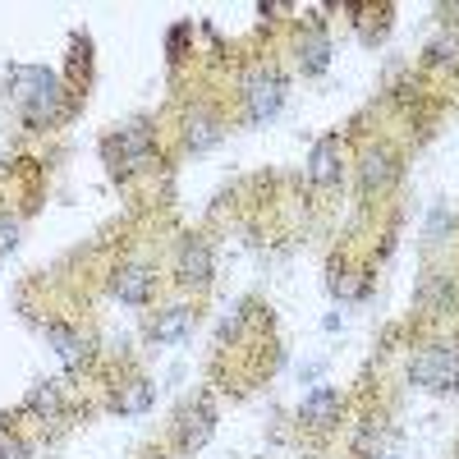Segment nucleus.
<instances>
[{"label":"nucleus","instance_id":"1","mask_svg":"<svg viewBox=\"0 0 459 459\" xmlns=\"http://www.w3.org/2000/svg\"><path fill=\"white\" fill-rule=\"evenodd\" d=\"M10 101L23 110V120L32 129L51 125L60 115V101H65V88L51 69H37V65H14L10 69Z\"/></svg>","mask_w":459,"mask_h":459},{"label":"nucleus","instance_id":"2","mask_svg":"<svg viewBox=\"0 0 459 459\" xmlns=\"http://www.w3.org/2000/svg\"><path fill=\"white\" fill-rule=\"evenodd\" d=\"M413 381L428 391H450L459 386V350H450V344H437V350H428L423 359L413 363Z\"/></svg>","mask_w":459,"mask_h":459},{"label":"nucleus","instance_id":"3","mask_svg":"<svg viewBox=\"0 0 459 459\" xmlns=\"http://www.w3.org/2000/svg\"><path fill=\"white\" fill-rule=\"evenodd\" d=\"M244 97H248V115L262 125V120H272V115L281 110V101H285V79H281V74H272V69H262V74H253V79H248Z\"/></svg>","mask_w":459,"mask_h":459},{"label":"nucleus","instance_id":"4","mask_svg":"<svg viewBox=\"0 0 459 459\" xmlns=\"http://www.w3.org/2000/svg\"><path fill=\"white\" fill-rule=\"evenodd\" d=\"M106 152H110L115 166L138 170V166L152 161V129H147V125H129V129H120V134L106 143Z\"/></svg>","mask_w":459,"mask_h":459},{"label":"nucleus","instance_id":"5","mask_svg":"<svg viewBox=\"0 0 459 459\" xmlns=\"http://www.w3.org/2000/svg\"><path fill=\"white\" fill-rule=\"evenodd\" d=\"M212 432H216V409H212V400H198L179 413L175 441H179V450H203L212 441Z\"/></svg>","mask_w":459,"mask_h":459},{"label":"nucleus","instance_id":"6","mask_svg":"<svg viewBox=\"0 0 459 459\" xmlns=\"http://www.w3.org/2000/svg\"><path fill=\"white\" fill-rule=\"evenodd\" d=\"M179 281L184 285H207L212 281V248L203 239H188L179 248Z\"/></svg>","mask_w":459,"mask_h":459},{"label":"nucleus","instance_id":"7","mask_svg":"<svg viewBox=\"0 0 459 459\" xmlns=\"http://www.w3.org/2000/svg\"><path fill=\"white\" fill-rule=\"evenodd\" d=\"M359 179H363V194H381V188L395 179V157L386 147H372L363 157V166H359Z\"/></svg>","mask_w":459,"mask_h":459},{"label":"nucleus","instance_id":"8","mask_svg":"<svg viewBox=\"0 0 459 459\" xmlns=\"http://www.w3.org/2000/svg\"><path fill=\"white\" fill-rule=\"evenodd\" d=\"M152 285H157V276H152L147 266H125V272L115 276V299L120 303H147Z\"/></svg>","mask_w":459,"mask_h":459},{"label":"nucleus","instance_id":"9","mask_svg":"<svg viewBox=\"0 0 459 459\" xmlns=\"http://www.w3.org/2000/svg\"><path fill=\"white\" fill-rule=\"evenodd\" d=\"M340 418V395L331 391V386H322V391H313L308 400H303V423H313V428H331Z\"/></svg>","mask_w":459,"mask_h":459},{"label":"nucleus","instance_id":"10","mask_svg":"<svg viewBox=\"0 0 459 459\" xmlns=\"http://www.w3.org/2000/svg\"><path fill=\"white\" fill-rule=\"evenodd\" d=\"M308 179H313L317 188H326V184H335V179H340V143H335V138H322V143H317Z\"/></svg>","mask_w":459,"mask_h":459},{"label":"nucleus","instance_id":"11","mask_svg":"<svg viewBox=\"0 0 459 459\" xmlns=\"http://www.w3.org/2000/svg\"><path fill=\"white\" fill-rule=\"evenodd\" d=\"M47 340H51L56 350H60V359H65L69 368H79V363L88 359V344H83L79 335H74L69 326H60V322H51V326H47Z\"/></svg>","mask_w":459,"mask_h":459},{"label":"nucleus","instance_id":"12","mask_svg":"<svg viewBox=\"0 0 459 459\" xmlns=\"http://www.w3.org/2000/svg\"><path fill=\"white\" fill-rule=\"evenodd\" d=\"M326 56H331V42H326L322 32H308L299 42V60H303V69H308V74H322L326 69Z\"/></svg>","mask_w":459,"mask_h":459},{"label":"nucleus","instance_id":"13","mask_svg":"<svg viewBox=\"0 0 459 459\" xmlns=\"http://www.w3.org/2000/svg\"><path fill=\"white\" fill-rule=\"evenodd\" d=\"M23 404H28V413H37V418H51V413L60 409V381H42V386H32Z\"/></svg>","mask_w":459,"mask_h":459},{"label":"nucleus","instance_id":"14","mask_svg":"<svg viewBox=\"0 0 459 459\" xmlns=\"http://www.w3.org/2000/svg\"><path fill=\"white\" fill-rule=\"evenodd\" d=\"M216 143H221V120H212V115H194V120H188V147L207 152Z\"/></svg>","mask_w":459,"mask_h":459},{"label":"nucleus","instance_id":"15","mask_svg":"<svg viewBox=\"0 0 459 459\" xmlns=\"http://www.w3.org/2000/svg\"><path fill=\"white\" fill-rule=\"evenodd\" d=\"M152 395H157V391H152V381H129V386L115 395V409H120V413H143L152 404Z\"/></svg>","mask_w":459,"mask_h":459},{"label":"nucleus","instance_id":"16","mask_svg":"<svg viewBox=\"0 0 459 459\" xmlns=\"http://www.w3.org/2000/svg\"><path fill=\"white\" fill-rule=\"evenodd\" d=\"M188 331V308H166L152 322V340H179Z\"/></svg>","mask_w":459,"mask_h":459},{"label":"nucleus","instance_id":"17","mask_svg":"<svg viewBox=\"0 0 459 459\" xmlns=\"http://www.w3.org/2000/svg\"><path fill=\"white\" fill-rule=\"evenodd\" d=\"M19 244V221L14 216H0V253H10Z\"/></svg>","mask_w":459,"mask_h":459},{"label":"nucleus","instance_id":"18","mask_svg":"<svg viewBox=\"0 0 459 459\" xmlns=\"http://www.w3.org/2000/svg\"><path fill=\"white\" fill-rule=\"evenodd\" d=\"M23 455H28V446H23V441H14V437L0 432V459H23Z\"/></svg>","mask_w":459,"mask_h":459},{"label":"nucleus","instance_id":"19","mask_svg":"<svg viewBox=\"0 0 459 459\" xmlns=\"http://www.w3.org/2000/svg\"><path fill=\"white\" fill-rule=\"evenodd\" d=\"M459 56V42H455V37H450V42H437L432 47V60H455Z\"/></svg>","mask_w":459,"mask_h":459}]
</instances>
